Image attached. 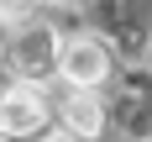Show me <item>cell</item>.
I'll return each mask as SVG.
<instances>
[{"label":"cell","mask_w":152,"mask_h":142,"mask_svg":"<svg viewBox=\"0 0 152 142\" xmlns=\"http://www.w3.org/2000/svg\"><path fill=\"white\" fill-rule=\"evenodd\" d=\"M0 63H5V74L11 84H31V90H42L47 79L63 68V37L53 21H21V26L5 32V47H0Z\"/></svg>","instance_id":"cell-1"},{"label":"cell","mask_w":152,"mask_h":142,"mask_svg":"<svg viewBox=\"0 0 152 142\" xmlns=\"http://www.w3.org/2000/svg\"><path fill=\"white\" fill-rule=\"evenodd\" d=\"M63 84L68 90H105V79L115 74V47L100 37V32H79V37H63Z\"/></svg>","instance_id":"cell-2"},{"label":"cell","mask_w":152,"mask_h":142,"mask_svg":"<svg viewBox=\"0 0 152 142\" xmlns=\"http://www.w3.org/2000/svg\"><path fill=\"white\" fill-rule=\"evenodd\" d=\"M47 116H53V105H47L42 90H31V84H5L0 90V137L5 142L37 137L47 126Z\"/></svg>","instance_id":"cell-3"},{"label":"cell","mask_w":152,"mask_h":142,"mask_svg":"<svg viewBox=\"0 0 152 142\" xmlns=\"http://www.w3.org/2000/svg\"><path fill=\"white\" fill-rule=\"evenodd\" d=\"M63 132H74L79 142H94V137H105V95L100 90H68L63 95Z\"/></svg>","instance_id":"cell-4"},{"label":"cell","mask_w":152,"mask_h":142,"mask_svg":"<svg viewBox=\"0 0 152 142\" xmlns=\"http://www.w3.org/2000/svg\"><path fill=\"white\" fill-rule=\"evenodd\" d=\"M94 16H100V26L121 32V37H142V26L152 32V0H100Z\"/></svg>","instance_id":"cell-5"},{"label":"cell","mask_w":152,"mask_h":142,"mask_svg":"<svg viewBox=\"0 0 152 142\" xmlns=\"http://www.w3.org/2000/svg\"><path fill=\"white\" fill-rule=\"evenodd\" d=\"M31 5L37 0H0V21L5 26H21V21H31Z\"/></svg>","instance_id":"cell-6"},{"label":"cell","mask_w":152,"mask_h":142,"mask_svg":"<svg viewBox=\"0 0 152 142\" xmlns=\"http://www.w3.org/2000/svg\"><path fill=\"white\" fill-rule=\"evenodd\" d=\"M42 142H79V137H74V132H63V126H58V132H47Z\"/></svg>","instance_id":"cell-7"},{"label":"cell","mask_w":152,"mask_h":142,"mask_svg":"<svg viewBox=\"0 0 152 142\" xmlns=\"http://www.w3.org/2000/svg\"><path fill=\"white\" fill-rule=\"evenodd\" d=\"M0 142H5V137H0Z\"/></svg>","instance_id":"cell-8"}]
</instances>
